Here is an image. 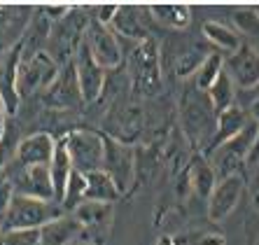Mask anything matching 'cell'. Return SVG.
Here are the masks:
<instances>
[{
	"label": "cell",
	"mask_w": 259,
	"mask_h": 245,
	"mask_svg": "<svg viewBox=\"0 0 259 245\" xmlns=\"http://www.w3.org/2000/svg\"><path fill=\"white\" fill-rule=\"evenodd\" d=\"M126 72H128V91L136 98H154L161 91V47L157 37H147L136 42L128 54Z\"/></svg>",
	"instance_id": "6da1fadb"
},
{
	"label": "cell",
	"mask_w": 259,
	"mask_h": 245,
	"mask_svg": "<svg viewBox=\"0 0 259 245\" xmlns=\"http://www.w3.org/2000/svg\"><path fill=\"white\" fill-rule=\"evenodd\" d=\"M180 121L182 131L192 150H208L212 136H215L217 112L212 110L210 101L203 91H199L194 84H187L180 96Z\"/></svg>",
	"instance_id": "7a4b0ae2"
},
{
	"label": "cell",
	"mask_w": 259,
	"mask_h": 245,
	"mask_svg": "<svg viewBox=\"0 0 259 245\" xmlns=\"http://www.w3.org/2000/svg\"><path fill=\"white\" fill-rule=\"evenodd\" d=\"M61 215L66 213L54 201H40L24 194H14L12 203L0 217V229H40Z\"/></svg>",
	"instance_id": "3957f363"
},
{
	"label": "cell",
	"mask_w": 259,
	"mask_h": 245,
	"mask_svg": "<svg viewBox=\"0 0 259 245\" xmlns=\"http://www.w3.org/2000/svg\"><path fill=\"white\" fill-rule=\"evenodd\" d=\"M257 129H259L257 121L250 117V121H247L245 129L238 136H234L231 140H227V143H222L212 152H208L210 154L208 164L212 166L217 180L229 178V175H236V173H241V175L245 173V161L254 145V138H257Z\"/></svg>",
	"instance_id": "277c9868"
},
{
	"label": "cell",
	"mask_w": 259,
	"mask_h": 245,
	"mask_svg": "<svg viewBox=\"0 0 259 245\" xmlns=\"http://www.w3.org/2000/svg\"><path fill=\"white\" fill-rule=\"evenodd\" d=\"M66 145V152L70 156V164L82 175L96 173L103 166V133L77 129L61 138Z\"/></svg>",
	"instance_id": "5b68a950"
},
{
	"label": "cell",
	"mask_w": 259,
	"mask_h": 245,
	"mask_svg": "<svg viewBox=\"0 0 259 245\" xmlns=\"http://www.w3.org/2000/svg\"><path fill=\"white\" fill-rule=\"evenodd\" d=\"M59 75V63L47 52H37L33 56L19 61L17 68V94L19 98L33 96L35 91H45Z\"/></svg>",
	"instance_id": "8992f818"
},
{
	"label": "cell",
	"mask_w": 259,
	"mask_h": 245,
	"mask_svg": "<svg viewBox=\"0 0 259 245\" xmlns=\"http://www.w3.org/2000/svg\"><path fill=\"white\" fill-rule=\"evenodd\" d=\"M133 168H136V154H133L131 145L115 140L112 136H103V166L101 171L112 178L117 189L124 191L133 182Z\"/></svg>",
	"instance_id": "52a82bcc"
},
{
	"label": "cell",
	"mask_w": 259,
	"mask_h": 245,
	"mask_svg": "<svg viewBox=\"0 0 259 245\" xmlns=\"http://www.w3.org/2000/svg\"><path fill=\"white\" fill-rule=\"evenodd\" d=\"M82 45L87 47L91 59L96 61L105 72L117 70V68L121 66V61H124V52H121V45H119V40H117V35L108 26L98 24V21L87 26Z\"/></svg>",
	"instance_id": "ba28073f"
},
{
	"label": "cell",
	"mask_w": 259,
	"mask_h": 245,
	"mask_svg": "<svg viewBox=\"0 0 259 245\" xmlns=\"http://www.w3.org/2000/svg\"><path fill=\"white\" fill-rule=\"evenodd\" d=\"M72 217L77 220L79 231L94 245H105L112 231L115 222V210L110 203H94V201H82L72 210Z\"/></svg>",
	"instance_id": "9c48e42d"
},
{
	"label": "cell",
	"mask_w": 259,
	"mask_h": 245,
	"mask_svg": "<svg viewBox=\"0 0 259 245\" xmlns=\"http://www.w3.org/2000/svg\"><path fill=\"white\" fill-rule=\"evenodd\" d=\"M245 175L236 173L229 178H220L217 185L212 187L210 196L205 201V215L210 222H224L234 213V208L241 201L243 191H245Z\"/></svg>",
	"instance_id": "30bf717a"
},
{
	"label": "cell",
	"mask_w": 259,
	"mask_h": 245,
	"mask_svg": "<svg viewBox=\"0 0 259 245\" xmlns=\"http://www.w3.org/2000/svg\"><path fill=\"white\" fill-rule=\"evenodd\" d=\"M72 68H75V79H77L79 98L84 103H94L101 98L105 89V70L91 59L84 45H79L77 54L72 56Z\"/></svg>",
	"instance_id": "8fae6325"
},
{
	"label": "cell",
	"mask_w": 259,
	"mask_h": 245,
	"mask_svg": "<svg viewBox=\"0 0 259 245\" xmlns=\"http://www.w3.org/2000/svg\"><path fill=\"white\" fill-rule=\"evenodd\" d=\"M224 72L229 75L236 89L250 91L259 87V52L243 42L234 54L224 59Z\"/></svg>",
	"instance_id": "7c38bea8"
},
{
	"label": "cell",
	"mask_w": 259,
	"mask_h": 245,
	"mask_svg": "<svg viewBox=\"0 0 259 245\" xmlns=\"http://www.w3.org/2000/svg\"><path fill=\"white\" fill-rule=\"evenodd\" d=\"M56 150V138L52 133H33V136H26L19 140L17 154L7 166L12 168H35L42 166L49 168L52 164V156Z\"/></svg>",
	"instance_id": "4fadbf2b"
},
{
	"label": "cell",
	"mask_w": 259,
	"mask_h": 245,
	"mask_svg": "<svg viewBox=\"0 0 259 245\" xmlns=\"http://www.w3.org/2000/svg\"><path fill=\"white\" fill-rule=\"evenodd\" d=\"M3 173L12 180L14 194H24V196L40 198V201H54V187H52V178H49L47 168H42V166H35V168L5 166Z\"/></svg>",
	"instance_id": "5bb4252c"
},
{
	"label": "cell",
	"mask_w": 259,
	"mask_h": 245,
	"mask_svg": "<svg viewBox=\"0 0 259 245\" xmlns=\"http://www.w3.org/2000/svg\"><path fill=\"white\" fill-rule=\"evenodd\" d=\"M21 61V47L19 42L14 47L5 49L0 54V98L5 103L7 117H14L19 110V94H17V68Z\"/></svg>",
	"instance_id": "9a60e30c"
},
{
	"label": "cell",
	"mask_w": 259,
	"mask_h": 245,
	"mask_svg": "<svg viewBox=\"0 0 259 245\" xmlns=\"http://www.w3.org/2000/svg\"><path fill=\"white\" fill-rule=\"evenodd\" d=\"M45 94V103L52 105V108H72L79 98V89H77V79H75V68H72V61L66 63L63 68H59V75L47 89Z\"/></svg>",
	"instance_id": "2e32d148"
},
{
	"label": "cell",
	"mask_w": 259,
	"mask_h": 245,
	"mask_svg": "<svg viewBox=\"0 0 259 245\" xmlns=\"http://www.w3.org/2000/svg\"><path fill=\"white\" fill-rule=\"evenodd\" d=\"M108 28L115 35L131 37L136 42H143L150 37V33H147V28L143 24V7H138V5H119L115 19L110 21Z\"/></svg>",
	"instance_id": "e0dca14e"
},
{
	"label": "cell",
	"mask_w": 259,
	"mask_h": 245,
	"mask_svg": "<svg viewBox=\"0 0 259 245\" xmlns=\"http://www.w3.org/2000/svg\"><path fill=\"white\" fill-rule=\"evenodd\" d=\"M247 121H250L247 110L238 108V105H231V108H227L224 112H220L217 114V124H215V136H212V140H210V145H208L205 154L212 152L215 147H220L222 143H227V140H231L234 136H238V133L245 129Z\"/></svg>",
	"instance_id": "ac0fdd59"
},
{
	"label": "cell",
	"mask_w": 259,
	"mask_h": 245,
	"mask_svg": "<svg viewBox=\"0 0 259 245\" xmlns=\"http://www.w3.org/2000/svg\"><path fill=\"white\" fill-rule=\"evenodd\" d=\"M37 233H40L37 245H75V238L82 231H79V224L72 215H61L47 222L45 227H40Z\"/></svg>",
	"instance_id": "d6986e66"
},
{
	"label": "cell",
	"mask_w": 259,
	"mask_h": 245,
	"mask_svg": "<svg viewBox=\"0 0 259 245\" xmlns=\"http://www.w3.org/2000/svg\"><path fill=\"white\" fill-rule=\"evenodd\" d=\"M185 173H187V182H189V194H194L199 201L205 203L208 196H210L212 187L217 185V175H215V171H212V166L208 164V159L196 154L192 161H189Z\"/></svg>",
	"instance_id": "ffe728a7"
},
{
	"label": "cell",
	"mask_w": 259,
	"mask_h": 245,
	"mask_svg": "<svg viewBox=\"0 0 259 245\" xmlns=\"http://www.w3.org/2000/svg\"><path fill=\"white\" fill-rule=\"evenodd\" d=\"M87 178V187H84V201H94V203H115L119 201L124 194L117 189V185L112 182L108 173L96 171V173L84 175Z\"/></svg>",
	"instance_id": "44dd1931"
},
{
	"label": "cell",
	"mask_w": 259,
	"mask_h": 245,
	"mask_svg": "<svg viewBox=\"0 0 259 245\" xmlns=\"http://www.w3.org/2000/svg\"><path fill=\"white\" fill-rule=\"evenodd\" d=\"M49 178H52V187H54V201L61 206L63 201V194H66V185H68V178L72 173V164H70V156L66 152V145L63 140H56V150L54 156H52V164H49Z\"/></svg>",
	"instance_id": "7402d4cb"
},
{
	"label": "cell",
	"mask_w": 259,
	"mask_h": 245,
	"mask_svg": "<svg viewBox=\"0 0 259 245\" xmlns=\"http://www.w3.org/2000/svg\"><path fill=\"white\" fill-rule=\"evenodd\" d=\"M147 14H150L159 26L163 28H173V30H182L187 28L189 21H192V12H189L187 5H180V3H170V5H147L145 7Z\"/></svg>",
	"instance_id": "603a6c76"
},
{
	"label": "cell",
	"mask_w": 259,
	"mask_h": 245,
	"mask_svg": "<svg viewBox=\"0 0 259 245\" xmlns=\"http://www.w3.org/2000/svg\"><path fill=\"white\" fill-rule=\"evenodd\" d=\"M201 33H203V37L210 42L212 47L222 49L227 56L234 54L236 49L243 45L241 35H238L234 28H229V26L220 24V21H205V24L201 26Z\"/></svg>",
	"instance_id": "cb8c5ba5"
},
{
	"label": "cell",
	"mask_w": 259,
	"mask_h": 245,
	"mask_svg": "<svg viewBox=\"0 0 259 245\" xmlns=\"http://www.w3.org/2000/svg\"><path fill=\"white\" fill-rule=\"evenodd\" d=\"M205 96H208V101H210L212 110H215L217 114L224 112V110L231 108V105H236V87L224 70L220 72V77L210 84V89L205 91Z\"/></svg>",
	"instance_id": "d4e9b609"
},
{
	"label": "cell",
	"mask_w": 259,
	"mask_h": 245,
	"mask_svg": "<svg viewBox=\"0 0 259 245\" xmlns=\"http://www.w3.org/2000/svg\"><path fill=\"white\" fill-rule=\"evenodd\" d=\"M208 59V52H205L203 45H189L182 54H178V59H175V77L180 79H192L194 75H196V70L201 68V63Z\"/></svg>",
	"instance_id": "484cf974"
},
{
	"label": "cell",
	"mask_w": 259,
	"mask_h": 245,
	"mask_svg": "<svg viewBox=\"0 0 259 245\" xmlns=\"http://www.w3.org/2000/svg\"><path fill=\"white\" fill-rule=\"evenodd\" d=\"M234 24L241 40L259 52V10H238L234 12Z\"/></svg>",
	"instance_id": "4316f807"
},
{
	"label": "cell",
	"mask_w": 259,
	"mask_h": 245,
	"mask_svg": "<svg viewBox=\"0 0 259 245\" xmlns=\"http://www.w3.org/2000/svg\"><path fill=\"white\" fill-rule=\"evenodd\" d=\"M224 70V59L220 54H208V59L201 63V68L196 70V75L192 77V84L196 87L199 91H208L210 84L220 77V72Z\"/></svg>",
	"instance_id": "83f0119b"
},
{
	"label": "cell",
	"mask_w": 259,
	"mask_h": 245,
	"mask_svg": "<svg viewBox=\"0 0 259 245\" xmlns=\"http://www.w3.org/2000/svg\"><path fill=\"white\" fill-rule=\"evenodd\" d=\"M175 245H227L224 233L208 231V229H189V231L173 236Z\"/></svg>",
	"instance_id": "f1b7e54d"
},
{
	"label": "cell",
	"mask_w": 259,
	"mask_h": 245,
	"mask_svg": "<svg viewBox=\"0 0 259 245\" xmlns=\"http://www.w3.org/2000/svg\"><path fill=\"white\" fill-rule=\"evenodd\" d=\"M37 229H0V245H37Z\"/></svg>",
	"instance_id": "f546056e"
},
{
	"label": "cell",
	"mask_w": 259,
	"mask_h": 245,
	"mask_svg": "<svg viewBox=\"0 0 259 245\" xmlns=\"http://www.w3.org/2000/svg\"><path fill=\"white\" fill-rule=\"evenodd\" d=\"M14 198V185L12 180L7 178L3 171H0V217H3V213L7 210V206L12 203Z\"/></svg>",
	"instance_id": "4dcf8cb0"
},
{
	"label": "cell",
	"mask_w": 259,
	"mask_h": 245,
	"mask_svg": "<svg viewBox=\"0 0 259 245\" xmlns=\"http://www.w3.org/2000/svg\"><path fill=\"white\" fill-rule=\"evenodd\" d=\"M250 185H245L247 189H250V198H252V206H254V210H259V164L250 171Z\"/></svg>",
	"instance_id": "1f68e13d"
},
{
	"label": "cell",
	"mask_w": 259,
	"mask_h": 245,
	"mask_svg": "<svg viewBox=\"0 0 259 245\" xmlns=\"http://www.w3.org/2000/svg\"><path fill=\"white\" fill-rule=\"evenodd\" d=\"M117 7H119V5H103L101 10H98L96 21H98V24H103V26H110V21H112V19H115V14H117Z\"/></svg>",
	"instance_id": "d6a6232c"
},
{
	"label": "cell",
	"mask_w": 259,
	"mask_h": 245,
	"mask_svg": "<svg viewBox=\"0 0 259 245\" xmlns=\"http://www.w3.org/2000/svg\"><path fill=\"white\" fill-rule=\"evenodd\" d=\"M7 110H5V103H3V98H0V136H3V131H5V126H7Z\"/></svg>",
	"instance_id": "836d02e7"
},
{
	"label": "cell",
	"mask_w": 259,
	"mask_h": 245,
	"mask_svg": "<svg viewBox=\"0 0 259 245\" xmlns=\"http://www.w3.org/2000/svg\"><path fill=\"white\" fill-rule=\"evenodd\" d=\"M157 245H175V240H173V236H168V233H163V236H159Z\"/></svg>",
	"instance_id": "e575fe53"
},
{
	"label": "cell",
	"mask_w": 259,
	"mask_h": 245,
	"mask_svg": "<svg viewBox=\"0 0 259 245\" xmlns=\"http://www.w3.org/2000/svg\"><path fill=\"white\" fill-rule=\"evenodd\" d=\"M77 245H87V243H77Z\"/></svg>",
	"instance_id": "d590c367"
}]
</instances>
